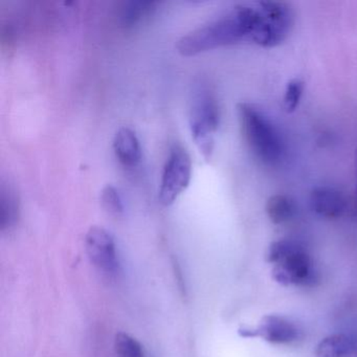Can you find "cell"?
Here are the masks:
<instances>
[{
  "instance_id": "5b68a950",
  "label": "cell",
  "mask_w": 357,
  "mask_h": 357,
  "mask_svg": "<svg viewBox=\"0 0 357 357\" xmlns=\"http://www.w3.org/2000/svg\"><path fill=\"white\" fill-rule=\"evenodd\" d=\"M260 18L250 40L262 47H273L281 45L291 32L294 14L291 7L285 3H258Z\"/></svg>"
},
{
  "instance_id": "3957f363",
  "label": "cell",
  "mask_w": 357,
  "mask_h": 357,
  "mask_svg": "<svg viewBox=\"0 0 357 357\" xmlns=\"http://www.w3.org/2000/svg\"><path fill=\"white\" fill-rule=\"evenodd\" d=\"M267 260L275 265L273 278L282 285L309 286L317 281L310 255L304 246L294 240L273 242L269 246Z\"/></svg>"
},
{
  "instance_id": "9a60e30c",
  "label": "cell",
  "mask_w": 357,
  "mask_h": 357,
  "mask_svg": "<svg viewBox=\"0 0 357 357\" xmlns=\"http://www.w3.org/2000/svg\"><path fill=\"white\" fill-rule=\"evenodd\" d=\"M114 347L119 357H146L142 344L124 332L116 334Z\"/></svg>"
},
{
  "instance_id": "2e32d148",
  "label": "cell",
  "mask_w": 357,
  "mask_h": 357,
  "mask_svg": "<svg viewBox=\"0 0 357 357\" xmlns=\"http://www.w3.org/2000/svg\"><path fill=\"white\" fill-rule=\"evenodd\" d=\"M102 204L104 208L110 213V214L122 215L124 212V204H123L122 197L120 192L114 185H107L103 188L101 194Z\"/></svg>"
},
{
  "instance_id": "52a82bcc",
  "label": "cell",
  "mask_w": 357,
  "mask_h": 357,
  "mask_svg": "<svg viewBox=\"0 0 357 357\" xmlns=\"http://www.w3.org/2000/svg\"><path fill=\"white\" fill-rule=\"evenodd\" d=\"M91 262L107 277H116L120 271L116 242L112 234L102 227H91L85 238Z\"/></svg>"
},
{
  "instance_id": "8fae6325",
  "label": "cell",
  "mask_w": 357,
  "mask_h": 357,
  "mask_svg": "<svg viewBox=\"0 0 357 357\" xmlns=\"http://www.w3.org/2000/svg\"><path fill=\"white\" fill-rule=\"evenodd\" d=\"M352 340L344 334H332L317 344L315 357H348L352 352Z\"/></svg>"
},
{
  "instance_id": "7a4b0ae2",
  "label": "cell",
  "mask_w": 357,
  "mask_h": 357,
  "mask_svg": "<svg viewBox=\"0 0 357 357\" xmlns=\"http://www.w3.org/2000/svg\"><path fill=\"white\" fill-rule=\"evenodd\" d=\"M244 139L257 158L267 166H275L284 155V144L273 123L250 103L238 105Z\"/></svg>"
},
{
  "instance_id": "6da1fadb",
  "label": "cell",
  "mask_w": 357,
  "mask_h": 357,
  "mask_svg": "<svg viewBox=\"0 0 357 357\" xmlns=\"http://www.w3.org/2000/svg\"><path fill=\"white\" fill-rule=\"evenodd\" d=\"M260 18L258 3L238 5L231 11L190 31L177 40L181 55L194 56L250 40Z\"/></svg>"
},
{
  "instance_id": "30bf717a",
  "label": "cell",
  "mask_w": 357,
  "mask_h": 357,
  "mask_svg": "<svg viewBox=\"0 0 357 357\" xmlns=\"http://www.w3.org/2000/svg\"><path fill=\"white\" fill-rule=\"evenodd\" d=\"M114 149L123 166L135 168L142 160V148L137 133L129 127H121L114 137Z\"/></svg>"
},
{
  "instance_id": "9c48e42d",
  "label": "cell",
  "mask_w": 357,
  "mask_h": 357,
  "mask_svg": "<svg viewBox=\"0 0 357 357\" xmlns=\"http://www.w3.org/2000/svg\"><path fill=\"white\" fill-rule=\"evenodd\" d=\"M311 208L319 216L337 219L348 208V198L342 192L330 187L315 188L310 195Z\"/></svg>"
},
{
  "instance_id": "7c38bea8",
  "label": "cell",
  "mask_w": 357,
  "mask_h": 357,
  "mask_svg": "<svg viewBox=\"0 0 357 357\" xmlns=\"http://www.w3.org/2000/svg\"><path fill=\"white\" fill-rule=\"evenodd\" d=\"M266 213L271 222L282 225L287 222L296 214V204L286 195H273L267 200Z\"/></svg>"
},
{
  "instance_id": "5bb4252c",
  "label": "cell",
  "mask_w": 357,
  "mask_h": 357,
  "mask_svg": "<svg viewBox=\"0 0 357 357\" xmlns=\"http://www.w3.org/2000/svg\"><path fill=\"white\" fill-rule=\"evenodd\" d=\"M155 5L156 3L154 1H130L126 3L121 14L123 24L126 26H135L141 22L142 18L149 15L153 11Z\"/></svg>"
},
{
  "instance_id": "8992f818",
  "label": "cell",
  "mask_w": 357,
  "mask_h": 357,
  "mask_svg": "<svg viewBox=\"0 0 357 357\" xmlns=\"http://www.w3.org/2000/svg\"><path fill=\"white\" fill-rule=\"evenodd\" d=\"M192 160L181 146L171 148L162 168L158 199L164 206H170L187 189L191 181Z\"/></svg>"
},
{
  "instance_id": "4fadbf2b",
  "label": "cell",
  "mask_w": 357,
  "mask_h": 357,
  "mask_svg": "<svg viewBox=\"0 0 357 357\" xmlns=\"http://www.w3.org/2000/svg\"><path fill=\"white\" fill-rule=\"evenodd\" d=\"M18 219V202L11 188L1 185L0 190V227L3 231L15 225Z\"/></svg>"
},
{
  "instance_id": "e0dca14e",
  "label": "cell",
  "mask_w": 357,
  "mask_h": 357,
  "mask_svg": "<svg viewBox=\"0 0 357 357\" xmlns=\"http://www.w3.org/2000/svg\"><path fill=\"white\" fill-rule=\"evenodd\" d=\"M304 93V83L300 80H292L286 86L284 105L288 112H294L300 105Z\"/></svg>"
},
{
  "instance_id": "ac0fdd59",
  "label": "cell",
  "mask_w": 357,
  "mask_h": 357,
  "mask_svg": "<svg viewBox=\"0 0 357 357\" xmlns=\"http://www.w3.org/2000/svg\"><path fill=\"white\" fill-rule=\"evenodd\" d=\"M355 217L357 218V198H356V206H355Z\"/></svg>"
},
{
  "instance_id": "277c9868",
  "label": "cell",
  "mask_w": 357,
  "mask_h": 357,
  "mask_svg": "<svg viewBox=\"0 0 357 357\" xmlns=\"http://www.w3.org/2000/svg\"><path fill=\"white\" fill-rule=\"evenodd\" d=\"M219 121L220 112L212 89L204 81L196 82L190 99L189 124L192 137L206 160L212 155Z\"/></svg>"
},
{
  "instance_id": "ba28073f",
  "label": "cell",
  "mask_w": 357,
  "mask_h": 357,
  "mask_svg": "<svg viewBox=\"0 0 357 357\" xmlns=\"http://www.w3.org/2000/svg\"><path fill=\"white\" fill-rule=\"evenodd\" d=\"M240 333L248 337L260 336L275 344H291L300 337V331L292 321L275 314L265 315L256 328L241 330Z\"/></svg>"
}]
</instances>
